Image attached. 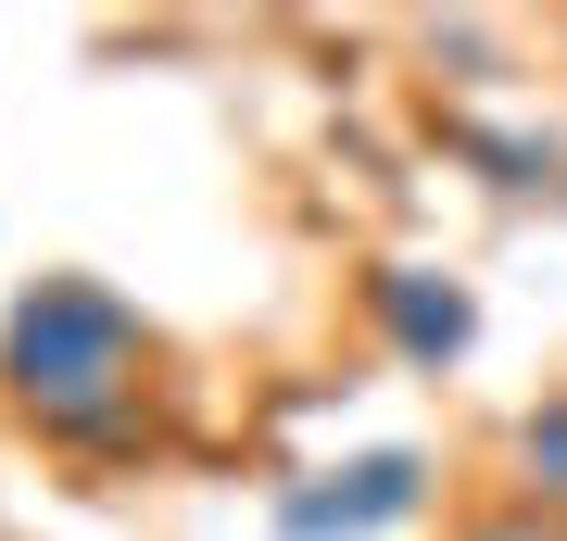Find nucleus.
<instances>
[{
	"label": "nucleus",
	"mask_w": 567,
	"mask_h": 541,
	"mask_svg": "<svg viewBox=\"0 0 567 541\" xmlns=\"http://www.w3.org/2000/svg\"><path fill=\"white\" fill-rule=\"evenodd\" d=\"M429 139L492 201H567V126L555 114H505V89L492 101H429Z\"/></svg>",
	"instance_id": "4"
},
{
	"label": "nucleus",
	"mask_w": 567,
	"mask_h": 541,
	"mask_svg": "<svg viewBox=\"0 0 567 541\" xmlns=\"http://www.w3.org/2000/svg\"><path fill=\"white\" fill-rule=\"evenodd\" d=\"M353 315H365V341L391 365H416V378H454V365L480 353V290H466L454 264H429V252H365L353 264Z\"/></svg>",
	"instance_id": "3"
},
{
	"label": "nucleus",
	"mask_w": 567,
	"mask_h": 541,
	"mask_svg": "<svg viewBox=\"0 0 567 541\" xmlns=\"http://www.w3.org/2000/svg\"><path fill=\"white\" fill-rule=\"evenodd\" d=\"M442 541H567V517H543V503H517V491H466Z\"/></svg>",
	"instance_id": "6"
},
{
	"label": "nucleus",
	"mask_w": 567,
	"mask_h": 541,
	"mask_svg": "<svg viewBox=\"0 0 567 541\" xmlns=\"http://www.w3.org/2000/svg\"><path fill=\"white\" fill-rule=\"evenodd\" d=\"M492 491H517V503H543V517H567V378H543L505 428H492Z\"/></svg>",
	"instance_id": "5"
},
{
	"label": "nucleus",
	"mask_w": 567,
	"mask_h": 541,
	"mask_svg": "<svg viewBox=\"0 0 567 541\" xmlns=\"http://www.w3.org/2000/svg\"><path fill=\"white\" fill-rule=\"evenodd\" d=\"M442 503V454L429 441H365V454H328L303 479L265 491V529L278 541H391Z\"/></svg>",
	"instance_id": "2"
},
{
	"label": "nucleus",
	"mask_w": 567,
	"mask_h": 541,
	"mask_svg": "<svg viewBox=\"0 0 567 541\" xmlns=\"http://www.w3.org/2000/svg\"><path fill=\"white\" fill-rule=\"evenodd\" d=\"M164 391L177 353L164 327L89 264H39L0 302V416L63 466H126L164 441Z\"/></svg>",
	"instance_id": "1"
}]
</instances>
